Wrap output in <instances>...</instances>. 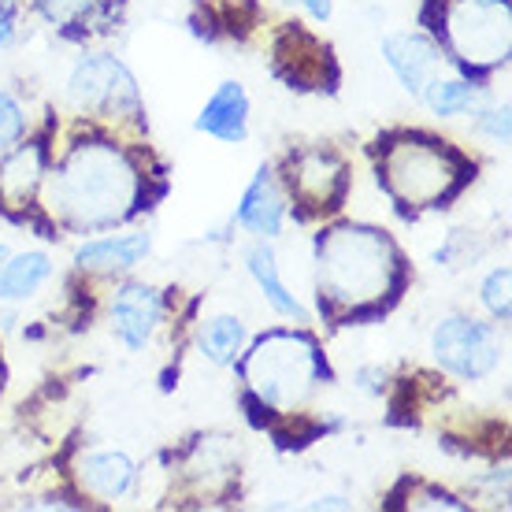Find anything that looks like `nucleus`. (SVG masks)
<instances>
[{
  "label": "nucleus",
  "instance_id": "nucleus-6",
  "mask_svg": "<svg viewBox=\"0 0 512 512\" xmlns=\"http://www.w3.org/2000/svg\"><path fill=\"white\" fill-rule=\"evenodd\" d=\"M446 38L468 67H494L509 56V0H449Z\"/></svg>",
  "mask_w": 512,
  "mask_h": 512
},
{
  "label": "nucleus",
  "instance_id": "nucleus-17",
  "mask_svg": "<svg viewBox=\"0 0 512 512\" xmlns=\"http://www.w3.org/2000/svg\"><path fill=\"white\" fill-rule=\"evenodd\" d=\"M197 130L216 141H227V145L249 138V93L242 82H234V78L219 82L197 116Z\"/></svg>",
  "mask_w": 512,
  "mask_h": 512
},
{
  "label": "nucleus",
  "instance_id": "nucleus-23",
  "mask_svg": "<svg viewBox=\"0 0 512 512\" xmlns=\"http://www.w3.org/2000/svg\"><path fill=\"white\" fill-rule=\"evenodd\" d=\"M509 282H512V271L509 264H501V268H494L483 279V286H479V301H483V308H487L490 316L498 323H509L512 320V297H509Z\"/></svg>",
  "mask_w": 512,
  "mask_h": 512
},
{
  "label": "nucleus",
  "instance_id": "nucleus-12",
  "mask_svg": "<svg viewBox=\"0 0 512 512\" xmlns=\"http://www.w3.org/2000/svg\"><path fill=\"white\" fill-rule=\"evenodd\" d=\"M182 479L201 498L223 494L238 479V438H227V435L197 438L193 449L186 453V461H182Z\"/></svg>",
  "mask_w": 512,
  "mask_h": 512
},
{
  "label": "nucleus",
  "instance_id": "nucleus-15",
  "mask_svg": "<svg viewBox=\"0 0 512 512\" xmlns=\"http://www.w3.org/2000/svg\"><path fill=\"white\" fill-rule=\"evenodd\" d=\"M153 249V234L149 231H123L104 234L101 238H86L75 249V264L90 275H127L149 256Z\"/></svg>",
  "mask_w": 512,
  "mask_h": 512
},
{
  "label": "nucleus",
  "instance_id": "nucleus-3",
  "mask_svg": "<svg viewBox=\"0 0 512 512\" xmlns=\"http://www.w3.org/2000/svg\"><path fill=\"white\" fill-rule=\"evenodd\" d=\"M238 360L249 394L275 412H297L327 379V360L305 331H268Z\"/></svg>",
  "mask_w": 512,
  "mask_h": 512
},
{
  "label": "nucleus",
  "instance_id": "nucleus-21",
  "mask_svg": "<svg viewBox=\"0 0 512 512\" xmlns=\"http://www.w3.org/2000/svg\"><path fill=\"white\" fill-rule=\"evenodd\" d=\"M420 101L427 104L438 119H457V116H468L475 104H479V86L468 82V78L435 75L427 86H423Z\"/></svg>",
  "mask_w": 512,
  "mask_h": 512
},
{
  "label": "nucleus",
  "instance_id": "nucleus-32",
  "mask_svg": "<svg viewBox=\"0 0 512 512\" xmlns=\"http://www.w3.org/2000/svg\"><path fill=\"white\" fill-rule=\"evenodd\" d=\"M4 256H8V245H0V264H4Z\"/></svg>",
  "mask_w": 512,
  "mask_h": 512
},
{
  "label": "nucleus",
  "instance_id": "nucleus-28",
  "mask_svg": "<svg viewBox=\"0 0 512 512\" xmlns=\"http://www.w3.org/2000/svg\"><path fill=\"white\" fill-rule=\"evenodd\" d=\"M19 8L23 0H0V49H12L19 38Z\"/></svg>",
  "mask_w": 512,
  "mask_h": 512
},
{
  "label": "nucleus",
  "instance_id": "nucleus-2",
  "mask_svg": "<svg viewBox=\"0 0 512 512\" xmlns=\"http://www.w3.org/2000/svg\"><path fill=\"white\" fill-rule=\"evenodd\" d=\"M316 275L320 294L331 305L360 312L379 305L397 286L401 253L394 238L368 223H334L316 238Z\"/></svg>",
  "mask_w": 512,
  "mask_h": 512
},
{
  "label": "nucleus",
  "instance_id": "nucleus-9",
  "mask_svg": "<svg viewBox=\"0 0 512 512\" xmlns=\"http://www.w3.org/2000/svg\"><path fill=\"white\" fill-rule=\"evenodd\" d=\"M164 316V294L149 282H119L108 294V327L119 346L130 353H145L153 346L156 331L164 327Z\"/></svg>",
  "mask_w": 512,
  "mask_h": 512
},
{
  "label": "nucleus",
  "instance_id": "nucleus-27",
  "mask_svg": "<svg viewBox=\"0 0 512 512\" xmlns=\"http://www.w3.org/2000/svg\"><path fill=\"white\" fill-rule=\"evenodd\" d=\"M409 509H449V512H464L468 505H464L461 498H453L449 490H438V487H423L416 498H409Z\"/></svg>",
  "mask_w": 512,
  "mask_h": 512
},
{
  "label": "nucleus",
  "instance_id": "nucleus-7",
  "mask_svg": "<svg viewBox=\"0 0 512 512\" xmlns=\"http://www.w3.org/2000/svg\"><path fill=\"white\" fill-rule=\"evenodd\" d=\"M431 353L442 364V372L457 375L464 383H479L501 360L498 327L472 316H446L431 331Z\"/></svg>",
  "mask_w": 512,
  "mask_h": 512
},
{
  "label": "nucleus",
  "instance_id": "nucleus-19",
  "mask_svg": "<svg viewBox=\"0 0 512 512\" xmlns=\"http://www.w3.org/2000/svg\"><path fill=\"white\" fill-rule=\"evenodd\" d=\"M52 264L49 253L41 249H30V253H8L4 264H0V305H19L26 297H34L52 279Z\"/></svg>",
  "mask_w": 512,
  "mask_h": 512
},
{
  "label": "nucleus",
  "instance_id": "nucleus-5",
  "mask_svg": "<svg viewBox=\"0 0 512 512\" xmlns=\"http://www.w3.org/2000/svg\"><path fill=\"white\" fill-rule=\"evenodd\" d=\"M67 101L97 119H141V93L130 67L112 52H86L67 75Z\"/></svg>",
  "mask_w": 512,
  "mask_h": 512
},
{
  "label": "nucleus",
  "instance_id": "nucleus-14",
  "mask_svg": "<svg viewBox=\"0 0 512 512\" xmlns=\"http://www.w3.org/2000/svg\"><path fill=\"white\" fill-rule=\"evenodd\" d=\"M138 461L123 449H90L75 461L78 487L104 501H123L138 490Z\"/></svg>",
  "mask_w": 512,
  "mask_h": 512
},
{
  "label": "nucleus",
  "instance_id": "nucleus-4",
  "mask_svg": "<svg viewBox=\"0 0 512 512\" xmlns=\"http://www.w3.org/2000/svg\"><path fill=\"white\" fill-rule=\"evenodd\" d=\"M383 186L401 208H438L461 190L464 160L446 141L427 134H401L383 149Z\"/></svg>",
  "mask_w": 512,
  "mask_h": 512
},
{
  "label": "nucleus",
  "instance_id": "nucleus-13",
  "mask_svg": "<svg viewBox=\"0 0 512 512\" xmlns=\"http://www.w3.org/2000/svg\"><path fill=\"white\" fill-rule=\"evenodd\" d=\"M286 201H290V197L282 190L279 175L264 164V167H256L253 182L245 186L234 219H238V227H245V231L253 234V238H260V242H275L282 234V223H286Z\"/></svg>",
  "mask_w": 512,
  "mask_h": 512
},
{
  "label": "nucleus",
  "instance_id": "nucleus-26",
  "mask_svg": "<svg viewBox=\"0 0 512 512\" xmlns=\"http://www.w3.org/2000/svg\"><path fill=\"white\" fill-rule=\"evenodd\" d=\"M475 116V130L483 134V138L498 141V145H509V104H475L472 108Z\"/></svg>",
  "mask_w": 512,
  "mask_h": 512
},
{
  "label": "nucleus",
  "instance_id": "nucleus-20",
  "mask_svg": "<svg viewBox=\"0 0 512 512\" xmlns=\"http://www.w3.org/2000/svg\"><path fill=\"white\" fill-rule=\"evenodd\" d=\"M245 342H249V331H245L242 316H231V312H219V316L201 323V331H197L201 357L208 364H216V368L238 364V357L245 353Z\"/></svg>",
  "mask_w": 512,
  "mask_h": 512
},
{
  "label": "nucleus",
  "instance_id": "nucleus-16",
  "mask_svg": "<svg viewBox=\"0 0 512 512\" xmlns=\"http://www.w3.org/2000/svg\"><path fill=\"white\" fill-rule=\"evenodd\" d=\"M245 271L253 275L256 290H260V297L268 301V308L275 312V316H282V320H294L297 327H305V323H312V312H308L305 305H301V297L282 282V271H279V256H275V249H271L268 242H260L256 238V245H249L245 249Z\"/></svg>",
  "mask_w": 512,
  "mask_h": 512
},
{
  "label": "nucleus",
  "instance_id": "nucleus-22",
  "mask_svg": "<svg viewBox=\"0 0 512 512\" xmlns=\"http://www.w3.org/2000/svg\"><path fill=\"white\" fill-rule=\"evenodd\" d=\"M38 12L45 23L60 26V30H86L101 19V0H38Z\"/></svg>",
  "mask_w": 512,
  "mask_h": 512
},
{
  "label": "nucleus",
  "instance_id": "nucleus-8",
  "mask_svg": "<svg viewBox=\"0 0 512 512\" xmlns=\"http://www.w3.org/2000/svg\"><path fill=\"white\" fill-rule=\"evenodd\" d=\"M279 182L305 212H331L346 193V160L327 145H305L290 153Z\"/></svg>",
  "mask_w": 512,
  "mask_h": 512
},
{
  "label": "nucleus",
  "instance_id": "nucleus-10",
  "mask_svg": "<svg viewBox=\"0 0 512 512\" xmlns=\"http://www.w3.org/2000/svg\"><path fill=\"white\" fill-rule=\"evenodd\" d=\"M271 52H275V75L286 78L297 90H327L334 82L331 49L301 26L282 30Z\"/></svg>",
  "mask_w": 512,
  "mask_h": 512
},
{
  "label": "nucleus",
  "instance_id": "nucleus-11",
  "mask_svg": "<svg viewBox=\"0 0 512 512\" xmlns=\"http://www.w3.org/2000/svg\"><path fill=\"white\" fill-rule=\"evenodd\" d=\"M379 52H383L386 67L394 71V78L401 82V90L412 93V97H420L423 86L435 75H442V49L423 30H394L383 38Z\"/></svg>",
  "mask_w": 512,
  "mask_h": 512
},
{
  "label": "nucleus",
  "instance_id": "nucleus-24",
  "mask_svg": "<svg viewBox=\"0 0 512 512\" xmlns=\"http://www.w3.org/2000/svg\"><path fill=\"white\" fill-rule=\"evenodd\" d=\"M479 253H483V242H479L475 231H449L446 242L438 245L435 260L446 264V268H468V264L479 260Z\"/></svg>",
  "mask_w": 512,
  "mask_h": 512
},
{
  "label": "nucleus",
  "instance_id": "nucleus-25",
  "mask_svg": "<svg viewBox=\"0 0 512 512\" xmlns=\"http://www.w3.org/2000/svg\"><path fill=\"white\" fill-rule=\"evenodd\" d=\"M26 138V112L19 97H12L8 90H0V153L15 149Z\"/></svg>",
  "mask_w": 512,
  "mask_h": 512
},
{
  "label": "nucleus",
  "instance_id": "nucleus-1",
  "mask_svg": "<svg viewBox=\"0 0 512 512\" xmlns=\"http://www.w3.org/2000/svg\"><path fill=\"white\" fill-rule=\"evenodd\" d=\"M45 205L67 231H116L138 212L145 182L127 149L112 141H78L45 171Z\"/></svg>",
  "mask_w": 512,
  "mask_h": 512
},
{
  "label": "nucleus",
  "instance_id": "nucleus-31",
  "mask_svg": "<svg viewBox=\"0 0 512 512\" xmlns=\"http://www.w3.org/2000/svg\"><path fill=\"white\" fill-rule=\"evenodd\" d=\"M349 501L346 498H320L316 501V509H346Z\"/></svg>",
  "mask_w": 512,
  "mask_h": 512
},
{
  "label": "nucleus",
  "instance_id": "nucleus-29",
  "mask_svg": "<svg viewBox=\"0 0 512 512\" xmlns=\"http://www.w3.org/2000/svg\"><path fill=\"white\" fill-rule=\"evenodd\" d=\"M353 386H357V390H364V394L379 397L386 390V372H383V368H375V364H364V368H357V372H353Z\"/></svg>",
  "mask_w": 512,
  "mask_h": 512
},
{
  "label": "nucleus",
  "instance_id": "nucleus-18",
  "mask_svg": "<svg viewBox=\"0 0 512 512\" xmlns=\"http://www.w3.org/2000/svg\"><path fill=\"white\" fill-rule=\"evenodd\" d=\"M45 182V149L41 145H15L0 153V201L12 208H23L34 201V193Z\"/></svg>",
  "mask_w": 512,
  "mask_h": 512
},
{
  "label": "nucleus",
  "instance_id": "nucleus-30",
  "mask_svg": "<svg viewBox=\"0 0 512 512\" xmlns=\"http://www.w3.org/2000/svg\"><path fill=\"white\" fill-rule=\"evenodd\" d=\"M282 4L305 12L308 19H316V23H327V19H331V0H282Z\"/></svg>",
  "mask_w": 512,
  "mask_h": 512
}]
</instances>
